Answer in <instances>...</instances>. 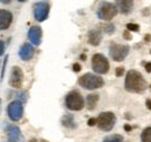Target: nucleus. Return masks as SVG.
I'll use <instances>...</instances> for the list:
<instances>
[{
    "mask_svg": "<svg viewBox=\"0 0 151 142\" xmlns=\"http://www.w3.org/2000/svg\"><path fill=\"white\" fill-rule=\"evenodd\" d=\"M124 88L129 92H143L147 89V81L143 77V75L138 71H128L126 81H124Z\"/></svg>",
    "mask_w": 151,
    "mask_h": 142,
    "instance_id": "nucleus-1",
    "label": "nucleus"
},
{
    "mask_svg": "<svg viewBox=\"0 0 151 142\" xmlns=\"http://www.w3.org/2000/svg\"><path fill=\"white\" fill-rule=\"evenodd\" d=\"M78 83H79L80 87H83L84 89L95 90V89L104 87L105 81L99 75H95V74H92V73H86V74H84L83 76L79 77Z\"/></svg>",
    "mask_w": 151,
    "mask_h": 142,
    "instance_id": "nucleus-2",
    "label": "nucleus"
},
{
    "mask_svg": "<svg viewBox=\"0 0 151 142\" xmlns=\"http://www.w3.org/2000/svg\"><path fill=\"white\" fill-rule=\"evenodd\" d=\"M65 105L71 111H80L85 107V102L79 91L72 90L65 97Z\"/></svg>",
    "mask_w": 151,
    "mask_h": 142,
    "instance_id": "nucleus-3",
    "label": "nucleus"
},
{
    "mask_svg": "<svg viewBox=\"0 0 151 142\" xmlns=\"http://www.w3.org/2000/svg\"><path fill=\"white\" fill-rule=\"evenodd\" d=\"M116 14H117V7L107 1L101 2L98 8V12H96L98 18L100 20H104V21H111L112 18L116 16Z\"/></svg>",
    "mask_w": 151,
    "mask_h": 142,
    "instance_id": "nucleus-4",
    "label": "nucleus"
},
{
    "mask_svg": "<svg viewBox=\"0 0 151 142\" xmlns=\"http://www.w3.org/2000/svg\"><path fill=\"white\" fill-rule=\"evenodd\" d=\"M115 123H116V117L113 112H102L99 114V117L96 119L98 127L104 132L112 131Z\"/></svg>",
    "mask_w": 151,
    "mask_h": 142,
    "instance_id": "nucleus-5",
    "label": "nucleus"
},
{
    "mask_svg": "<svg viewBox=\"0 0 151 142\" xmlns=\"http://www.w3.org/2000/svg\"><path fill=\"white\" fill-rule=\"evenodd\" d=\"M92 68L96 74H107L109 71V61L101 53H95L92 57Z\"/></svg>",
    "mask_w": 151,
    "mask_h": 142,
    "instance_id": "nucleus-6",
    "label": "nucleus"
},
{
    "mask_svg": "<svg viewBox=\"0 0 151 142\" xmlns=\"http://www.w3.org/2000/svg\"><path fill=\"white\" fill-rule=\"evenodd\" d=\"M129 53V46L124 44L112 43L109 46V55L114 61H123Z\"/></svg>",
    "mask_w": 151,
    "mask_h": 142,
    "instance_id": "nucleus-7",
    "label": "nucleus"
},
{
    "mask_svg": "<svg viewBox=\"0 0 151 142\" xmlns=\"http://www.w3.org/2000/svg\"><path fill=\"white\" fill-rule=\"evenodd\" d=\"M7 113L12 121H19L23 116V105L20 101H13L7 107Z\"/></svg>",
    "mask_w": 151,
    "mask_h": 142,
    "instance_id": "nucleus-8",
    "label": "nucleus"
},
{
    "mask_svg": "<svg viewBox=\"0 0 151 142\" xmlns=\"http://www.w3.org/2000/svg\"><path fill=\"white\" fill-rule=\"evenodd\" d=\"M50 5L48 2H37L34 6V16L38 22H43L49 16Z\"/></svg>",
    "mask_w": 151,
    "mask_h": 142,
    "instance_id": "nucleus-9",
    "label": "nucleus"
},
{
    "mask_svg": "<svg viewBox=\"0 0 151 142\" xmlns=\"http://www.w3.org/2000/svg\"><path fill=\"white\" fill-rule=\"evenodd\" d=\"M23 82V72L19 66H14L11 71L9 86L13 88H20Z\"/></svg>",
    "mask_w": 151,
    "mask_h": 142,
    "instance_id": "nucleus-10",
    "label": "nucleus"
},
{
    "mask_svg": "<svg viewBox=\"0 0 151 142\" xmlns=\"http://www.w3.org/2000/svg\"><path fill=\"white\" fill-rule=\"evenodd\" d=\"M13 14L7 9H0V30H6L11 27Z\"/></svg>",
    "mask_w": 151,
    "mask_h": 142,
    "instance_id": "nucleus-11",
    "label": "nucleus"
},
{
    "mask_svg": "<svg viewBox=\"0 0 151 142\" xmlns=\"http://www.w3.org/2000/svg\"><path fill=\"white\" fill-rule=\"evenodd\" d=\"M28 38L34 45H40L42 39V28L40 26H33L28 31Z\"/></svg>",
    "mask_w": 151,
    "mask_h": 142,
    "instance_id": "nucleus-12",
    "label": "nucleus"
},
{
    "mask_svg": "<svg viewBox=\"0 0 151 142\" xmlns=\"http://www.w3.org/2000/svg\"><path fill=\"white\" fill-rule=\"evenodd\" d=\"M34 53H35V50H34V48H33V45L30 43H24L21 46V49H20L19 51L20 58L22 60H24V61L30 60L34 57Z\"/></svg>",
    "mask_w": 151,
    "mask_h": 142,
    "instance_id": "nucleus-13",
    "label": "nucleus"
},
{
    "mask_svg": "<svg viewBox=\"0 0 151 142\" xmlns=\"http://www.w3.org/2000/svg\"><path fill=\"white\" fill-rule=\"evenodd\" d=\"M116 5H117L120 13H122L123 15H128L132 11L134 1L132 0H116Z\"/></svg>",
    "mask_w": 151,
    "mask_h": 142,
    "instance_id": "nucleus-14",
    "label": "nucleus"
},
{
    "mask_svg": "<svg viewBox=\"0 0 151 142\" xmlns=\"http://www.w3.org/2000/svg\"><path fill=\"white\" fill-rule=\"evenodd\" d=\"M87 39H88V43L93 46H98L100 43H101V39H102V33L98 29H92L88 31L87 34Z\"/></svg>",
    "mask_w": 151,
    "mask_h": 142,
    "instance_id": "nucleus-15",
    "label": "nucleus"
},
{
    "mask_svg": "<svg viewBox=\"0 0 151 142\" xmlns=\"http://www.w3.org/2000/svg\"><path fill=\"white\" fill-rule=\"evenodd\" d=\"M7 133H8L9 140L12 142H18L21 138V132H20V128L18 126H11L7 129Z\"/></svg>",
    "mask_w": 151,
    "mask_h": 142,
    "instance_id": "nucleus-16",
    "label": "nucleus"
},
{
    "mask_svg": "<svg viewBox=\"0 0 151 142\" xmlns=\"http://www.w3.org/2000/svg\"><path fill=\"white\" fill-rule=\"evenodd\" d=\"M99 101V95L98 94H90L86 98V105H87V109L88 110H94L95 107H96V103Z\"/></svg>",
    "mask_w": 151,
    "mask_h": 142,
    "instance_id": "nucleus-17",
    "label": "nucleus"
},
{
    "mask_svg": "<svg viewBox=\"0 0 151 142\" xmlns=\"http://www.w3.org/2000/svg\"><path fill=\"white\" fill-rule=\"evenodd\" d=\"M62 124L63 126L68 127V128H75L76 124H75V120H73V117L71 114H66L62 118Z\"/></svg>",
    "mask_w": 151,
    "mask_h": 142,
    "instance_id": "nucleus-18",
    "label": "nucleus"
},
{
    "mask_svg": "<svg viewBox=\"0 0 151 142\" xmlns=\"http://www.w3.org/2000/svg\"><path fill=\"white\" fill-rule=\"evenodd\" d=\"M141 141L151 142V127H147L143 129V132L141 134Z\"/></svg>",
    "mask_w": 151,
    "mask_h": 142,
    "instance_id": "nucleus-19",
    "label": "nucleus"
},
{
    "mask_svg": "<svg viewBox=\"0 0 151 142\" xmlns=\"http://www.w3.org/2000/svg\"><path fill=\"white\" fill-rule=\"evenodd\" d=\"M102 142H123V136L119 135V134H113V135H108L106 136Z\"/></svg>",
    "mask_w": 151,
    "mask_h": 142,
    "instance_id": "nucleus-20",
    "label": "nucleus"
},
{
    "mask_svg": "<svg viewBox=\"0 0 151 142\" xmlns=\"http://www.w3.org/2000/svg\"><path fill=\"white\" fill-rule=\"evenodd\" d=\"M101 28H102V30H104L105 33H107V34H113L114 31H115V27H114L112 23L102 24V26H101Z\"/></svg>",
    "mask_w": 151,
    "mask_h": 142,
    "instance_id": "nucleus-21",
    "label": "nucleus"
},
{
    "mask_svg": "<svg viewBox=\"0 0 151 142\" xmlns=\"http://www.w3.org/2000/svg\"><path fill=\"white\" fill-rule=\"evenodd\" d=\"M127 29L128 31H138L139 30V26L136 23H128L127 24Z\"/></svg>",
    "mask_w": 151,
    "mask_h": 142,
    "instance_id": "nucleus-22",
    "label": "nucleus"
},
{
    "mask_svg": "<svg viewBox=\"0 0 151 142\" xmlns=\"http://www.w3.org/2000/svg\"><path fill=\"white\" fill-rule=\"evenodd\" d=\"M123 74H124V67H117V68H116V71H115V75H116L117 77L122 76Z\"/></svg>",
    "mask_w": 151,
    "mask_h": 142,
    "instance_id": "nucleus-23",
    "label": "nucleus"
},
{
    "mask_svg": "<svg viewBox=\"0 0 151 142\" xmlns=\"http://www.w3.org/2000/svg\"><path fill=\"white\" fill-rule=\"evenodd\" d=\"M72 70H73V72H76V73L80 72L81 71V66H80V64H78V62L73 64V65H72Z\"/></svg>",
    "mask_w": 151,
    "mask_h": 142,
    "instance_id": "nucleus-24",
    "label": "nucleus"
},
{
    "mask_svg": "<svg viewBox=\"0 0 151 142\" xmlns=\"http://www.w3.org/2000/svg\"><path fill=\"white\" fill-rule=\"evenodd\" d=\"M123 38L124 39H127V40H130L132 38V34H130V31H123Z\"/></svg>",
    "mask_w": 151,
    "mask_h": 142,
    "instance_id": "nucleus-25",
    "label": "nucleus"
},
{
    "mask_svg": "<svg viewBox=\"0 0 151 142\" xmlns=\"http://www.w3.org/2000/svg\"><path fill=\"white\" fill-rule=\"evenodd\" d=\"M4 53H5V43L0 40V55H4Z\"/></svg>",
    "mask_w": 151,
    "mask_h": 142,
    "instance_id": "nucleus-26",
    "label": "nucleus"
},
{
    "mask_svg": "<svg viewBox=\"0 0 151 142\" xmlns=\"http://www.w3.org/2000/svg\"><path fill=\"white\" fill-rule=\"evenodd\" d=\"M87 125H88V126H94V125H96V118H91V119H88Z\"/></svg>",
    "mask_w": 151,
    "mask_h": 142,
    "instance_id": "nucleus-27",
    "label": "nucleus"
},
{
    "mask_svg": "<svg viewBox=\"0 0 151 142\" xmlns=\"http://www.w3.org/2000/svg\"><path fill=\"white\" fill-rule=\"evenodd\" d=\"M144 68H145V71L148 72V73H151V62H147L144 65Z\"/></svg>",
    "mask_w": 151,
    "mask_h": 142,
    "instance_id": "nucleus-28",
    "label": "nucleus"
},
{
    "mask_svg": "<svg viewBox=\"0 0 151 142\" xmlns=\"http://www.w3.org/2000/svg\"><path fill=\"white\" fill-rule=\"evenodd\" d=\"M145 105H147V107H148L149 110H151V99L150 98H148V99L145 101Z\"/></svg>",
    "mask_w": 151,
    "mask_h": 142,
    "instance_id": "nucleus-29",
    "label": "nucleus"
},
{
    "mask_svg": "<svg viewBox=\"0 0 151 142\" xmlns=\"http://www.w3.org/2000/svg\"><path fill=\"white\" fill-rule=\"evenodd\" d=\"M144 40H145V42H148V43H150L151 42V35L150 34H148V35L144 36Z\"/></svg>",
    "mask_w": 151,
    "mask_h": 142,
    "instance_id": "nucleus-30",
    "label": "nucleus"
},
{
    "mask_svg": "<svg viewBox=\"0 0 151 142\" xmlns=\"http://www.w3.org/2000/svg\"><path fill=\"white\" fill-rule=\"evenodd\" d=\"M124 131L130 132V131H132V126H130V125H124Z\"/></svg>",
    "mask_w": 151,
    "mask_h": 142,
    "instance_id": "nucleus-31",
    "label": "nucleus"
},
{
    "mask_svg": "<svg viewBox=\"0 0 151 142\" xmlns=\"http://www.w3.org/2000/svg\"><path fill=\"white\" fill-rule=\"evenodd\" d=\"M11 1H12V0H0V2L6 4V5H7V4H11Z\"/></svg>",
    "mask_w": 151,
    "mask_h": 142,
    "instance_id": "nucleus-32",
    "label": "nucleus"
},
{
    "mask_svg": "<svg viewBox=\"0 0 151 142\" xmlns=\"http://www.w3.org/2000/svg\"><path fill=\"white\" fill-rule=\"evenodd\" d=\"M80 59H81V60H85V59H86V55H85V54H81V55H80Z\"/></svg>",
    "mask_w": 151,
    "mask_h": 142,
    "instance_id": "nucleus-33",
    "label": "nucleus"
},
{
    "mask_svg": "<svg viewBox=\"0 0 151 142\" xmlns=\"http://www.w3.org/2000/svg\"><path fill=\"white\" fill-rule=\"evenodd\" d=\"M144 15H149V9H144Z\"/></svg>",
    "mask_w": 151,
    "mask_h": 142,
    "instance_id": "nucleus-34",
    "label": "nucleus"
},
{
    "mask_svg": "<svg viewBox=\"0 0 151 142\" xmlns=\"http://www.w3.org/2000/svg\"><path fill=\"white\" fill-rule=\"evenodd\" d=\"M18 1H20V2H23V1H26V0H18Z\"/></svg>",
    "mask_w": 151,
    "mask_h": 142,
    "instance_id": "nucleus-35",
    "label": "nucleus"
},
{
    "mask_svg": "<svg viewBox=\"0 0 151 142\" xmlns=\"http://www.w3.org/2000/svg\"><path fill=\"white\" fill-rule=\"evenodd\" d=\"M150 89H151V86H150Z\"/></svg>",
    "mask_w": 151,
    "mask_h": 142,
    "instance_id": "nucleus-36",
    "label": "nucleus"
},
{
    "mask_svg": "<svg viewBox=\"0 0 151 142\" xmlns=\"http://www.w3.org/2000/svg\"><path fill=\"white\" fill-rule=\"evenodd\" d=\"M150 53H151V51H150Z\"/></svg>",
    "mask_w": 151,
    "mask_h": 142,
    "instance_id": "nucleus-37",
    "label": "nucleus"
}]
</instances>
